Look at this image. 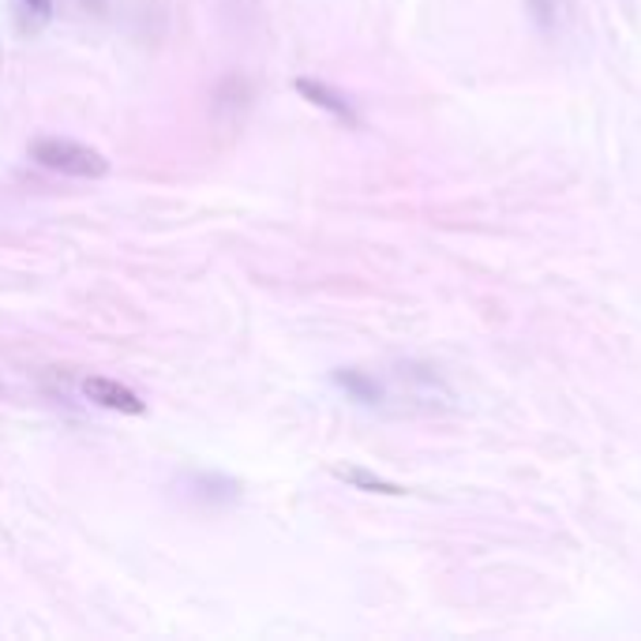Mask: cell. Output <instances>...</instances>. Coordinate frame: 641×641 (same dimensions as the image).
Returning <instances> with one entry per match:
<instances>
[{
	"label": "cell",
	"instance_id": "6da1fadb",
	"mask_svg": "<svg viewBox=\"0 0 641 641\" xmlns=\"http://www.w3.org/2000/svg\"><path fill=\"white\" fill-rule=\"evenodd\" d=\"M30 158L38 165L53 169V173L64 176H83V181H98V176L109 173V158L101 150L87 147V143H75V139H38L30 143Z\"/></svg>",
	"mask_w": 641,
	"mask_h": 641
},
{
	"label": "cell",
	"instance_id": "7a4b0ae2",
	"mask_svg": "<svg viewBox=\"0 0 641 641\" xmlns=\"http://www.w3.org/2000/svg\"><path fill=\"white\" fill-rule=\"evenodd\" d=\"M83 394H87V398L95 402V405H101V409L132 412V417L147 412V405H143V398L132 391V386L116 383V379H106V375H90L87 383H83Z\"/></svg>",
	"mask_w": 641,
	"mask_h": 641
},
{
	"label": "cell",
	"instance_id": "3957f363",
	"mask_svg": "<svg viewBox=\"0 0 641 641\" xmlns=\"http://www.w3.org/2000/svg\"><path fill=\"white\" fill-rule=\"evenodd\" d=\"M293 87H297V95L304 101H311L316 109L331 113L334 121L345 124V128H360V116H357V109H353V101L345 95H337L334 87H326V83H319V79H297Z\"/></svg>",
	"mask_w": 641,
	"mask_h": 641
},
{
	"label": "cell",
	"instance_id": "277c9868",
	"mask_svg": "<svg viewBox=\"0 0 641 641\" xmlns=\"http://www.w3.org/2000/svg\"><path fill=\"white\" fill-rule=\"evenodd\" d=\"M334 477L345 480L349 488H357V492H371V495H405L402 484H394V480L379 477V472H371L365 466H334Z\"/></svg>",
	"mask_w": 641,
	"mask_h": 641
},
{
	"label": "cell",
	"instance_id": "5b68a950",
	"mask_svg": "<svg viewBox=\"0 0 641 641\" xmlns=\"http://www.w3.org/2000/svg\"><path fill=\"white\" fill-rule=\"evenodd\" d=\"M334 383L342 386L349 398H357V402H365V405H379V402H383V386H379L371 375H365V371H357V368H337L334 371Z\"/></svg>",
	"mask_w": 641,
	"mask_h": 641
},
{
	"label": "cell",
	"instance_id": "8992f818",
	"mask_svg": "<svg viewBox=\"0 0 641 641\" xmlns=\"http://www.w3.org/2000/svg\"><path fill=\"white\" fill-rule=\"evenodd\" d=\"M526 4L537 27L544 34H555V27H559V0H526Z\"/></svg>",
	"mask_w": 641,
	"mask_h": 641
},
{
	"label": "cell",
	"instance_id": "52a82bcc",
	"mask_svg": "<svg viewBox=\"0 0 641 641\" xmlns=\"http://www.w3.org/2000/svg\"><path fill=\"white\" fill-rule=\"evenodd\" d=\"M27 4L34 8V12H38V15H41V20H46V15H49V12H53V4H49V0H27Z\"/></svg>",
	"mask_w": 641,
	"mask_h": 641
},
{
	"label": "cell",
	"instance_id": "ba28073f",
	"mask_svg": "<svg viewBox=\"0 0 641 641\" xmlns=\"http://www.w3.org/2000/svg\"><path fill=\"white\" fill-rule=\"evenodd\" d=\"M83 8H87V12H101V8H106V0H79Z\"/></svg>",
	"mask_w": 641,
	"mask_h": 641
},
{
	"label": "cell",
	"instance_id": "9c48e42d",
	"mask_svg": "<svg viewBox=\"0 0 641 641\" xmlns=\"http://www.w3.org/2000/svg\"><path fill=\"white\" fill-rule=\"evenodd\" d=\"M0 64H4V49H0Z\"/></svg>",
	"mask_w": 641,
	"mask_h": 641
}]
</instances>
